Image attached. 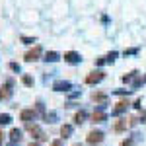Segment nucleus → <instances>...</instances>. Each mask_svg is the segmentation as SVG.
Segmentation results:
<instances>
[{"mask_svg": "<svg viewBox=\"0 0 146 146\" xmlns=\"http://www.w3.org/2000/svg\"><path fill=\"white\" fill-rule=\"evenodd\" d=\"M92 119H94V123H101V121H105V113L103 111H94V115H92Z\"/></svg>", "mask_w": 146, "mask_h": 146, "instance_id": "9d476101", "label": "nucleus"}, {"mask_svg": "<svg viewBox=\"0 0 146 146\" xmlns=\"http://www.w3.org/2000/svg\"><path fill=\"white\" fill-rule=\"evenodd\" d=\"M144 82H146V78H144Z\"/></svg>", "mask_w": 146, "mask_h": 146, "instance_id": "5701e85b", "label": "nucleus"}, {"mask_svg": "<svg viewBox=\"0 0 146 146\" xmlns=\"http://www.w3.org/2000/svg\"><path fill=\"white\" fill-rule=\"evenodd\" d=\"M129 125H133V119H129V121H127V119H119V121L115 123V131H117V133H121V131H125Z\"/></svg>", "mask_w": 146, "mask_h": 146, "instance_id": "423d86ee", "label": "nucleus"}, {"mask_svg": "<svg viewBox=\"0 0 146 146\" xmlns=\"http://www.w3.org/2000/svg\"><path fill=\"white\" fill-rule=\"evenodd\" d=\"M123 146H133V142L131 140H123Z\"/></svg>", "mask_w": 146, "mask_h": 146, "instance_id": "aec40b11", "label": "nucleus"}, {"mask_svg": "<svg viewBox=\"0 0 146 146\" xmlns=\"http://www.w3.org/2000/svg\"><path fill=\"white\" fill-rule=\"evenodd\" d=\"M56 92H66L68 88H70V84L68 82H55V86H53Z\"/></svg>", "mask_w": 146, "mask_h": 146, "instance_id": "9b49d317", "label": "nucleus"}, {"mask_svg": "<svg viewBox=\"0 0 146 146\" xmlns=\"http://www.w3.org/2000/svg\"><path fill=\"white\" fill-rule=\"evenodd\" d=\"M100 80H103V72H100V70H94V72H90V74L86 76V82H88V84H96V82H100Z\"/></svg>", "mask_w": 146, "mask_h": 146, "instance_id": "20e7f679", "label": "nucleus"}, {"mask_svg": "<svg viewBox=\"0 0 146 146\" xmlns=\"http://www.w3.org/2000/svg\"><path fill=\"white\" fill-rule=\"evenodd\" d=\"M84 119H86V113H84V111H78V113H76V115H74V123H84Z\"/></svg>", "mask_w": 146, "mask_h": 146, "instance_id": "4468645a", "label": "nucleus"}, {"mask_svg": "<svg viewBox=\"0 0 146 146\" xmlns=\"http://www.w3.org/2000/svg\"><path fill=\"white\" fill-rule=\"evenodd\" d=\"M12 96V84L6 82L4 86H0V100H8Z\"/></svg>", "mask_w": 146, "mask_h": 146, "instance_id": "39448f33", "label": "nucleus"}, {"mask_svg": "<svg viewBox=\"0 0 146 146\" xmlns=\"http://www.w3.org/2000/svg\"><path fill=\"white\" fill-rule=\"evenodd\" d=\"M22 82L25 84V86H31V84H33V80H31V76H27V74H25V76H22Z\"/></svg>", "mask_w": 146, "mask_h": 146, "instance_id": "a211bd4d", "label": "nucleus"}, {"mask_svg": "<svg viewBox=\"0 0 146 146\" xmlns=\"http://www.w3.org/2000/svg\"><path fill=\"white\" fill-rule=\"evenodd\" d=\"M142 121H146V115H144V117H142Z\"/></svg>", "mask_w": 146, "mask_h": 146, "instance_id": "412c9836", "label": "nucleus"}, {"mask_svg": "<svg viewBox=\"0 0 146 146\" xmlns=\"http://www.w3.org/2000/svg\"><path fill=\"white\" fill-rule=\"evenodd\" d=\"M66 62H70V64H74V62H78L80 60V55L78 53H74V51H68V53H64V56H62Z\"/></svg>", "mask_w": 146, "mask_h": 146, "instance_id": "0eeeda50", "label": "nucleus"}, {"mask_svg": "<svg viewBox=\"0 0 146 146\" xmlns=\"http://www.w3.org/2000/svg\"><path fill=\"white\" fill-rule=\"evenodd\" d=\"M127 107H129V101H127V100H121L119 103H117V105H115L113 113H115V115H119V113H123L125 109H127Z\"/></svg>", "mask_w": 146, "mask_h": 146, "instance_id": "1a4fd4ad", "label": "nucleus"}, {"mask_svg": "<svg viewBox=\"0 0 146 146\" xmlns=\"http://www.w3.org/2000/svg\"><path fill=\"white\" fill-rule=\"evenodd\" d=\"M10 138L14 140V142H16V140H20V138H22V131H20V129H12Z\"/></svg>", "mask_w": 146, "mask_h": 146, "instance_id": "ddd939ff", "label": "nucleus"}, {"mask_svg": "<svg viewBox=\"0 0 146 146\" xmlns=\"http://www.w3.org/2000/svg\"><path fill=\"white\" fill-rule=\"evenodd\" d=\"M51 146H62V140H53Z\"/></svg>", "mask_w": 146, "mask_h": 146, "instance_id": "6ab92c4d", "label": "nucleus"}, {"mask_svg": "<svg viewBox=\"0 0 146 146\" xmlns=\"http://www.w3.org/2000/svg\"><path fill=\"white\" fill-rule=\"evenodd\" d=\"M39 55H41V47L37 45V47H33L31 51H27V53H25V60H27V62H33V60L39 58Z\"/></svg>", "mask_w": 146, "mask_h": 146, "instance_id": "f03ea898", "label": "nucleus"}, {"mask_svg": "<svg viewBox=\"0 0 146 146\" xmlns=\"http://www.w3.org/2000/svg\"><path fill=\"white\" fill-rule=\"evenodd\" d=\"M70 133H72V127H70V125H62V127H60V135H62V138H68Z\"/></svg>", "mask_w": 146, "mask_h": 146, "instance_id": "f8f14e48", "label": "nucleus"}, {"mask_svg": "<svg viewBox=\"0 0 146 146\" xmlns=\"http://www.w3.org/2000/svg\"><path fill=\"white\" fill-rule=\"evenodd\" d=\"M105 98H107L105 94H94V100L100 101V103H103V101H105Z\"/></svg>", "mask_w": 146, "mask_h": 146, "instance_id": "2eb2a0df", "label": "nucleus"}, {"mask_svg": "<svg viewBox=\"0 0 146 146\" xmlns=\"http://www.w3.org/2000/svg\"><path fill=\"white\" fill-rule=\"evenodd\" d=\"M101 140H103V133L101 131H92V133H88V136H86V142L92 146L100 144Z\"/></svg>", "mask_w": 146, "mask_h": 146, "instance_id": "f257e3e1", "label": "nucleus"}, {"mask_svg": "<svg viewBox=\"0 0 146 146\" xmlns=\"http://www.w3.org/2000/svg\"><path fill=\"white\" fill-rule=\"evenodd\" d=\"M29 146H39V144H29Z\"/></svg>", "mask_w": 146, "mask_h": 146, "instance_id": "4be33fe9", "label": "nucleus"}, {"mask_svg": "<svg viewBox=\"0 0 146 146\" xmlns=\"http://www.w3.org/2000/svg\"><path fill=\"white\" fill-rule=\"evenodd\" d=\"M45 60H58V55H56L55 51H51V53H47V58Z\"/></svg>", "mask_w": 146, "mask_h": 146, "instance_id": "dca6fc26", "label": "nucleus"}, {"mask_svg": "<svg viewBox=\"0 0 146 146\" xmlns=\"http://www.w3.org/2000/svg\"><path fill=\"white\" fill-rule=\"evenodd\" d=\"M27 129H29L31 136H33V138H37V140H45V138H47V136H45V133H43V131H41V129H39L37 125H29Z\"/></svg>", "mask_w": 146, "mask_h": 146, "instance_id": "7ed1b4c3", "label": "nucleus"}, {"mask_svg": "<svg viewBox=\"0 0 146 146\" xmlns=\"http://www.w3.org/2000/svg\"><path fill=\"white\" fill-rule=\"evenodd\" d=\"M76 146H80V144H76Z\"/></svg>", "mask_w": 146, "mask_h": 146, "instance_id": "b1692460", "label": "nucleus"}, {"mask_svg": "<svg viewBox=\"0 0 146 146\" xmlns=\"http://www.w3.org/2000/svg\"><path fill=\"white\" fill-rule=\"evenodd\" d=\"M33 117H35V111H33V109H23V111L20 113V119H22V121H25V123H27V121H31Z\"/></svg>", "mask_w": 146, "mask_h": 146, "instance_id": "6e6552de", "label": "nucleus"}, {"mask_svg": "<svg viewBox=\"0 0 146 146\" xmlns=\"http://www.w3.org/2000/svg\"><path fill=\"white\" fill-rule=\"evenodd\" d=\"M12 119H10V115H0V125H8Z\"/></svg>", "mask_w": 146, "mask_h": 146, "instance_id": "f3484780", "label": "nucleus"}]
</instances>
